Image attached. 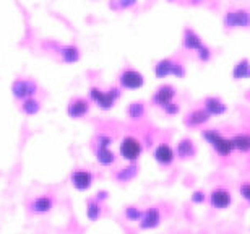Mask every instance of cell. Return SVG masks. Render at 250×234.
Masks as SVG:
<instances>
[{"label": "cell", "instance_id": "obj_1", "mask_svg": "<svg viewBox=\"0 0 250 234\" xmlns=\"http://www.w3.org/2000/svg\"><path fill=\"white\" fill-rule=\"evenodd\" d=\"M202 138L213 148V151L219 156H231L234 153V147L231 138L224 137L221 132L214 130V128H208V130L202 132Z\"/></svg>", "mask_w": 250, "mask_h": 234}, {"label": "cell", "instance_id": "obj_2", "mask_svg": "<svg viewBox=\"0 0 250 234\" xmlns=\"http://www.w3.org/2000/svg\"><path fill=\"white\" fill-rule=\"evenodd\" d=\"M119 153L121 156L128 163H135L138 161L140 156L143 153V145L138 138L135 137H124L122 142H121V147H119Z\"/></svg>", "mask_w": 250, "mask_h": 234}, {"label": "cell", "instance_id": "obj_3", "mask_svg": "<svg viewBox=\"0 0 250 234\" xmlns=\"http://www.w3.org/2000/svg\"><path fill=\"white\" fill-rule=\"evenodd\" d=\"M111 137L107 135H99L98 137V145H96V159L101 166H112L116 163V155L111 151Z\"/></svg>", "mask_w": 250, "mask_h": 234}, {"label": "cell", "instance_id": "obj_4", "mask_svg": "<svg viewBox=\"0 0 250 234\" xmlns=\"http://www.w3.org/2000/svg\"><path fill=\"white\" fill-rule=\"evenodd\" d=\"M208 203L214 210H226L232 205V193L226 187H216L208 193Z\"/></svg>", "mask_w": 250, "mask_h": 234}, {"label": "cell", "instance_id": "obj_5", "mask_svg": "<svg viewBox=\"0 0 250 234\" xmlns=\"http://www.w3.org/2000/svg\"><path fill=\"white\" fill-rule=\"evenodd\" d=\"M119 96H121V93H119L117 88H112L109 91H101L98 88H91V91H89V98L101 109H111L116 104Z\"/></svg>", "mask_w": 250, "mask_h": 234}, {"label": "cell", "instance_id": "obj_6", "mask_svg": "<svg viewBox=\"0 0 250 234\" xmlns=\"http://www.w3.org/2000/svg\"><path fill=\"white\" fill-rule=\"evenodd\" d=\"M161 210L158 207H148L146 210H143L142 218L138 221L140 230L143 231H149V230H156V228L161 225Z\"/></svg>", "mask_w": 250, "mask_h": 234}, {"label": "cell", "instance_id": "obj_7", "mask_svg": "<svg viewBox=\"0 0 250 234\" xmlns=\"http://www.w3.org/2000/svg\"><path fill=\"white\" fill-rule=\"evenodd\" d=\"M154 72H156L158 78H166L169 75L182 78L184 75H186V68H184L181 64H177V62H174V61H169V59L159 62L158 65H156V68H154Z\"/></svg>", "mask_w": 250, "mask_h": 234}, {"label": "cell", "instance_id": "obj_8", "mask_svg": "<svg viewBox=\"0 0 250 234\" xmlns=\"http://www.w3.org/2000/svg\"><path fill=\"white\" fill-rule=\"evenodd\" d=\"M153 156H154V161H156L159 166L167 168L176 161V150H174L171 145H167V143H159V145L154 148Z\"/></svg>", "mask_w": 250, "mask_h": 234}, {"label": "cell", "instance_id": "obj_9", "mask_svg": "<svg viewBox=\"0 0 250 234\" xmlns=\"http://www.w3.org/2000/svg\"><path fill=\"white\" fill-rule=\"evenodd\" d=\"M119 82H121V86L125 89H138L143 86L145 78L140 72L132 70V68H127L121 73L119 77Z\"/></svg>", "mask_w": 250, "mask_h": 234}, {"label": "cell", "instance_id": "obj_10", "mask_svg": "<svg viewBox=\"0 0 250 234\" xmlns=\"http://www.w3.org/2000/svg\"><path fill=\"white\" fill-rule=\"evenodd\" d=\"M93 172L86 171V169H77L72 172V186L77 191H88L93 186Z\"/></svg>", "mask_w": 250, "mask_h": 234}, {"label": "cell", "instance_id": "obj_11", "mask_svg": "<svg viewBox=\"0 0 250 234\" xmlns=\"http://www.w3.org/2000/svg\"><path fill=\"white\" fill-rule=\"evenodd\" d=\"M54 207V197L49 195V193H44V195L36 197L29 205V210L36 215H44V213H49Z\"/></svg>", "mask_w": 250, "mask_h": 234}, {"label": "cell", "instance_id": "obj_12", "mask_svg": "<svg viewBox=\"0 0 250 234\" xmlns=\"http://www.w3.org/2000/svg\"><path fill=\"white\" fill-rule=\"evenodd\" d=\"M174 98H176V89H174L171 85H164V86H161L154 93L153 103L156 104V106L164 107V106H167L169 103H172Z\"/></svg>", "mask_w": 250, "mask_h": 234}, {"label": "cell", "instance_id": "obj_13", "mask_svg": "<svg viewBox=\"0 0 250 234\" xmlns=\"http://www.w3.org/2000/svg\"><path fill=\"white\" fill-rule=\"evenodd\" d=\"M197 155V147H195L193 140L190 138H182L176 147V158L179 159H190Z\"/></svg>", "mask_w": 250, "mask_h": 234}, {"label": "cell", "instance_id": "obj_14", "mask_svg": "<svg viewBox=\"0 0 250 234\" xmlns=\"http://www.w3.org/2000/svg\"><path fill=\"white\" fill-rule=\"evenodd\" d=\"M203 109L209 114V117L211 116H223V114L228 111L226 104H224L219 98H214V96H209V98L205 99Z\"/></svg>", "mask_w": 250, "mask_h": 234}, {"label": "cell", "instance_id": "obj_15", "mask_svg": "<svg viewBox=\"0 0 250 234\" xmlns=\"http://www.w3.org/2000/svg\"><path fill=\"white\" fill-rule=\"evenodd\" d=\"M209 121V114L205 109H195V111L188 112L186 117V126L187 127H202L203 124H207Z\"/></svg>", "mask_w": 250, "mask_h": 234}, {"label": "cell", "instance_id": "obj_16", "mask_svg": "<svg viewBox=\"0 0 250 234\" xmlns=\"http://www.w3.org/2000/svg\"><path fill=\"white\" fill-rule=\"evenodd\" d=\"M88 111H89V103L83 98L73 99V101L68 104V116L73 119L83 117L84 114H88Z\"/></svg>", "mask_w": 250, "mask_h": 234}, {"label": "cell", "instance_id": "obj_17", "mask_svg": "<svg viewBox=\"0 0 250 234\" xmlns=\"http://www.w3.org/2000/svg\"><path fill=\"white\" fill-rule=\"evenodd\" d=\"M34 91H36V85L33 82H29V80H18V82L13 85V94L17 98L26 99L31 96Z\"/></svg>", "mask_w": 250, "mask_h": 234}, {"label": "cell", "instance_id": "obj_18", "mask_svg": "<svg viewBox=\"0 0 250 234\" xmlns=\"http://www.w3.org/2000/svg\"><path fill=\"white\" fill-rule=\"evenodd\" d=\"M232 147L234 151L239 153H249L250 151V133H236L232 138Z\"/></svg>", "mask_w": 250, "mask_h": 234}, {"label": "cell", "instance_id": "obj_19", "mask_svg": "<svg viewBox=\"0 0 250 234\" xmlns=\"http://www.w3.org/2000/svg\"><path fill=\"white\" fill-rule=\"evenodd\" d=\"M137 174H138V166L135 163H130L127 168L119 169L116 172V179L119 182H128L137 177Z\"/></svg>", "mask_w": 250, "mask_h": 234}, {"label": "cell", "instance_id": "obj_20", "mask_svg": "<svg viewBox=\"0 0 250 234\" xmlns=\"http://www.w3.org/2000/svg\"><path fill=\"white\" fill-rule=\"evenodd\" d=\"M103 215V205L98 198H89L86 202V216L89 221H96Z\"/></svg>", "mask_w": 250, "mask_h": 234}, {"label": "cell", "instance_id": "obj_21", "mask_svg": "<svg viewBox=\"0 0 250 234\" xmlns=\"http://www.w3.org/2000/svg\"><path fill=\"white\" fill-rule=\"evenodd\" d=\"M232 77H234V80H247V78H250V62L247 61V59H244V61H241L236 67H234Z\"/></svg>", "mask_w": 250, "mask_h": 234}, {"label": "cell", "instance_id": "obj_22", "mask_svg": "<svg viewBox=\"0 0 250 234\" xmlns=\"http://www.w3.org/2000/svg\"><path fill=\"white\" fill-rule=\"evenodd\" d=\"M128 116L132 121H138L145 116V106L143 103H132L128 107Z\"/></svg>", "mask_w": 250, "mask_h": 234}, {"label": "cell", "instance_id": "obj_23", "mask_svg": "<svg viewBox=\"0 0 250 234\" xmlns=\"http://www.w3.org/2000/svg\"><path fill=\"white\" fill-rule=\"evenodd\" d=\"M142 213H143V210H140L138 207H135V205H130V207H127L124 210V215H125V218H127L128 221H140V218H142Z\"/></svg>", "mask_w": 250, "mask_h": 234}, {"label": "cell", "instance_id": "obj_24", "mask_svg": "<svg viewBox=\"0 0 250 234\" xmlns=\"http://www.w3.org/2000/svg\"><path fill=\"white\" fill-rule=\"evenodd\" d=\"M208 200V193L205 191H193L192 195H190V202L193 203V205H203L205 202Z\"/></svg>", "mask_w": 250, "mask_h": 234}, {"label": "cell", "instance_id": "obj_25", "mask_svg": "<svg viewBox=\"0 0 250 234\" xmlns=\"http://www.w3.org/2000/svg\"><path fill=\"white\" fill-rule=\"evenodd\" d=\"M23 111L28 114V116H31V114L38 112L39 111V103L34 101V99H26L23 104Z\"/></svg>", "mask_w": 250, "mask_h": 234}, {"label": "cell", "instance_id": "obj_26", "mask_svg": "<svg viewBox=\"0 0 250 234\" xmlns=\"http://www.w3.org/2000/svg\"><path fill=\"white\" fill-rule=\"evenodd\" d=\"M239 195L250 205V182H242L241 186H239Z\"/></svg>", "mask_w": 250, "mask_h": 234}, {"label": "cell", "instance_id": "obj_27", "mask_svg": "<svg viewBox=\"0 0 250 234\" xmlns=\"http://www.w3.org/2000/svg\"><path fill=\"white\" fill-rule=\"evenodd\" d=\"M163 109H164V112L169 114V116H174V114H177V112H179V106H177V104L174 103V101H172V103H169L167 106H164Z\"/></svg>", "mask_w": 250, "mask_h": 234}]
</instances>
